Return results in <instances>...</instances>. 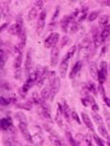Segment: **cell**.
I'll use <instances>...</instances> for the list:
<instances>
[{
    "instance_id": "obj_1",
    "label": "cell",
    "mask_w": 110,
    "mask_h": 146,
    "mask_svg": "<svg viewBox=\"0 0 110 146\" xmlns=\"http://www.w3.org/2000/svg\"><path fill=\"white\" fill-rule=\"evenodd\" d=\"M76 46H72L71 49L66 53V55L63 56L62 58V62L60 63V66H59V72H60V76L62 78H65L67 75V71H68V67H69V62L70 60L74 56V53H76Z\"/></svg>"
},
{
    "instance_id": "obj_2",
    "label": "cell",
    "mask_w": 110,
    "mask_h": 146,
    "mask_svg": "<svg viewBox=\"0 0 110 146\" xmlns=\"http://www.w3.org/2000/svg\"><path fill=\"white\" fill-rule=\"evenodd\" d=\"M21 63H22V50L18 47L15 49V60H14V75L15 79L18 80L21 75Z\"/></svg>"
},
{
    "instance_id": "obj_3",
    "label": "cell",
    "mask_w": 110,
    "mask_h": 146,
    "mask_svg": "<svg viewBox=\"0 0 110 146\" xmlns=\"http://www.w3.org/2000/svg\"><path fill=\"white\" fill-rule=\"evenodd\" d=\"M36 72V77H37V80H36V84L38 85L39 87H41L42 85L44 84V80L46 78H48V74H49V71H48V67L44 66L43 68H37L35 70Z\"/></svg>"
},
{
    "instance_id": "obj_4",
    "label": "cell",
    "mask_w": 110,
    "mask_h": 146,
    "mask_svg": "<svg viewBox=\"0 0 110 146\" xmlns=\"http://www.w3.org/2000/svg\"><path fill=\"white\" fill-rule=\"evenodd\" d=\"M59 37L60 35L58 32H51V33L44 39V45L46 48H53L56 46V44L59 41Z\"/></svg>"
},
{
    "instance_id": "obj_5",
    "label": "cell",
    "mask_w": 110,
    "mask_h": 146,
    "mask_svg": "<svg viewBox=\"0 0 110 146\" xmlns=\"http://www.w3.org/2000/svg\"><path fill=\"white\" fill-rule=\"evenodd\" d=\"M44 1H40V0L35 2L34 6L30 9L29 13H28V20L29 21L34 20V19L37 17V15L39 14V12H41L42 8L44 7Z\"/></svg>"
},
{
    "instance_id": "obj_6",
    "label": "cell",
    "mask_w": 110,
    "mask_h": 146,
    "mask_svg": "<svg viewBox=\"0 0 110 146\" xmlns=\"http://www.w3.org/2000/svg\"><path fill=\"white\" fill-rule=\"evenodd\" d=\"M58 108H59L60 111L62 112L65 119H66L67 121H70V118H71V116H72V111H71V109H70V107L68 106L66 101L62 100V103H60V102L58 103Z\"/></svg>"
},
{
    "instance_id": "obj_7",
    "label": "cell",
    "mask_w": 110,
    "mask_h": 146,
    "mask_svg": "<svg viewBox=\"0 0 110 146\" xmlns=\"http://www.w3.org/2000/svg\"><path fill=\"white\" fill-rule=\"evenodd\" d=\"M18 129L21 131L23 137L25 138V140L28 141L29 143H32V135L31 133H29V129H28L27 124L26 123H18Z\"/></svg>"
},
{
    "instance_id": "obj_8",
    "label": "cell",
    "mask_w": 110,
    "mask_h": 146,
    "mask_svg": "<svg viewBox=\"0 0 110 146\" xmlns=\"http://www.w3.org/2000/svg\"><path fill=\"white\" fill-rule=\"evenodd\" d=\"M46 12L44 10L42 11L39 16L38 23H37V33L38 34H41L42 31L44 30V25H46Z\"/></svg>"
},
{
    "instance_id": "obj_9",
    "label": "cell",
    "mask_w": 110,
    "mask_h": 146,
    "mask_svg": "<svg viewBox=\"0 0 110 146\" xmlns=\"http://www.w3.org/2000/svg\"><path fill=\"white\" fill-rule=\"evenodd\" d=\"M58 58H59V48L57 46L51 48L50 52V64L51 66H56L58 62Z\"/></svg>"
},
{
    "instance_id": "obj_10",
    "label": "cell",
    "mask_w": 110,
    "mask_h": 146,
    "mask_svg": "<svg viewBox=\"0 0 110 146\" xmlns=\"http://www.w3.org/2000/svg\"><path fill=\"white\" fill-rule=\"evenodd\" d=\"M32 66H33V64H32L31 50H29L27 52L26 58H25V63H24V70L27 75H29L30 73L32 72Z\"/></svg>"
},
{
    "instance_id": "obj_11",
    "label": "cell",
    "mask_w": 110,
    "mask_h": 146,
    "mask_svg": "<svg viewBox=\"0 0 110 146\" xmlns=\"http://www.w3.org/2000/svg\"><path fill=\"white\" fill-rule=\"evenodd\" d=\"M64 118L65 117L63 116L62 112L60 111L59 108H57V111H56V115H55L56 123L58 124V126H59L60 128H62L63 129H65L66 131H68V128H67L66 124H65V122H64Z\"/></svg>"
},
{
    "instance_id": "obj_12",
    "label": "cell",
    "mask_w": 110,
    "mask_h": 146,
    "mask_svg": "<svg viewBox=\"0 0 110 146\" xmlns=\"http://www.w3.org/2000/svg\"><path fill=\"white\" fill-rule=\"evenodd\" d=\"M44 141V135H43V133H40V131H37L36 133H34V135H32V143H33L35 146H43Z\"/></svg>"
},
{
    "instance_id": "obj_13",
    "label": "cell",
    "mask_w": 110,
    "mask_h": 146,
    "mask_svg": "<svg viewBox=\"0 0 110 146\" xmlns=\"http://www.w3.org/2000/svg\"><path fill=\"white\" fill-rule=\"evenodd\" d=\"M22 30H23L22 25L18 23H14V25H12L11 27H9V32H10L12 35H20Z\"/></svg>"
},
{
    "instance_id": "obj_14",
    "label": "cell",
    "mask_w": 110,
    "mask_h": 146,
    "mask_svg": "<svg viewBox=\"0 0 110 146\" xmlns=\"http://www.w3.org/2000/svg\"><path fill=\"white\" fill-rule=\"evenodd\" d=\"M81 118H82V121H83V123L85 124V126L87 127L91 131H94V129H94V124L91 118L88 116V114H86L85 112H82L81 113Z\"/></svg>"
},
{
    "instance_id": "obj_15",
    "label": "cell",
    "mask_w": 110,
    "mask_h": 146,
    "mask_svg": "<svg viewBox=\"0 0 110 146\" xmlns=\"http://www.w3.org/2000/svg\"><path fill=\"white\" fill-rule=\"evenodd\" d=\"M81 67H82V62H76V64L72 66L71 72H70V78H71V79L76 78V76L78 74V72L80 71Z\"/></svg>"
},
{
    "instance_id": "obj_16",
    "label": "cell",
    "mask_w": 110,
    "mask_h": 146,
    "mask_svg": "<svg viewBox=\"0 0 110 146\" xmlns=\"http://www.w3.org/2000/svg\"><path fill=\"white\" fill-rule=\"evenodd\" d=\"M50 95H51V84L48 83V86L44 87L43 89V91H42L41 98H42V100L44 101V100H48V98H50Z\"/></svg>"
},
{
    "instance_id": "obj_17",
    "label": "cell",
    "mask_w": 110,
    "mask_h": 146,
    "mask_svg": "<svg viewBox=\"0 0 110 146\" xmlns=\"http://www.w3.org/2000/svg\"><path fill=\"white\" fill-rule=\"evenodd\" d=\"M49 139L54 146H63L62 140H61L59 138V136L54 133H51L49 135Z\"/></svg>"
},
{
    "instance_id": "obj_18",
    "label": "cell",
    "mask_w": 110,
    "mask_h": 146,
    "mask_svg": "<svg viewBox=\"0 0 110 146\" xmlns=\"http://www.w3.org/2000/svg\"><path fill=\"white\" fill-rule=\"evenodd\" d=\"M109 36H110V25H105V27L102 28V32H100V39H102V42L105 41Z\"/></svg>"
},
{
    "instance_id": "obj_19",
    "label": "cell",
    "mask_w": 110,
    "mask_h": 146,
    "mask_svg": "<svg viewBox=\"0 0 110 146\" xmlns=\"http://www.w3.org/2000/svg\"><path fill=\"white\" fill-rule=\"evenodd\" d=\"M10 127H12V120L9 117L1 119V129L3 131H7Z\"/></svg>"
},
{
    "instance_id": "obj_20",
    "label": "cell",
    "mask_w": 110,
    "mask_h": 146,
    "mask_svg": "<svg viewBox=\"0 0 110 146\" xmlns=\"http://www.w3.org/2000/svg\"><path fill=\"white\" fill-rule=\"evenodd\" d=\"M25 44H26V32H25V30L23 29L21 34L20 35V42H18V45L17 47H18L20 50H22Z\"/></svg>"
},
{
    "instance_id": "obj_21",
    "label": "cell",
    "mask_w": 110,
    "mask_h": 146,
    "mask_svg": "<svg viewBox=\"0 0 110 146\" xmlns=\"http://www.w3.org/2000/svg\"><path fill=\"white\" fill-rule=\"evenodd\" d=\"M66 136H67V139L69 141L70 144H71V146H80L79 141L76 140V138H74V136L72 135V133H70L69 131H66Z\"/></svg>"
},
{
    "instance_id": "obj_22",
    "label": "cell",
    "mask_w": 110,
    "mask_h": 146,
    "mask_svg": "<svg viewBox=\"0 0 110 146\" xmlns=\"http://www.w3.org/2000/svg\"><path fill=\"white\" fill-rule=\"evenodd\" d=\"M98 131H99L100 135H102V137L107 138V137L109 136V135H108V131H107V129H106V127L104 126V124H103V123L98 125Z\"/></svg>"
},
{
    "instance_id": "obj_23",
    "label": "cell",
    "mask_w": 110,
    "mask_h": 146,
    "mask_svg": "<svg viewBox=\"0 0 110 146\" xmlns=\"http://www.w3.org/2000/svg\"><path fill=\"white\" fill-rule=\"evenodd\" d=\"M89 67H90V73H91V75H92V77L95 80L96 79L98 80V73H99V69L97 68V65H96V63L92 62Z\"/></svg>"
},
{
    "instance_id": "obj_24",
    "label": "cell",
    "mask_w": 110,
    "mask_h": 146,
    "mask_svg": "<svg viewBox=\"0 0 110 146\" xmlns=\"http://www.w3.org/2000/svg\"><path fill=\"white\" fill-rule=\"evenodd\" d=\"M87 11H88L87 8H84L82 11L79 12L78 17H77V23H81L83 20H85L87 18Z\"/></svg>"
},
{
    "instance_id": "obj_25",
    "label": "cell",
    "mask_w": 110,
    "mask_h": 146,
    "mask_svg": "<svg viewBox=\"0 0 110 146\" xmlns=\"http://www.w3.org/2000/svg\"><path fill=\"white\" fill-rule=\"evenodd\" d=\"M106 76L107 74H105L102 71V70L99 69V73H98V81H99L100 85H102L105 82V80H106Z\"/></svg>"
},
{
    "instance_id": "obj_26",
    "label": "cell",
    "mask_w": 110,
    "mask_h": 146,
    "mask_svg": "<svg viewBox=\"0 0 110 146\" xmlns=\"http://www.w3.org/2000/svg\"><path fill=\"white\" fill-rule=\"evenodd\" d=\"M84 140H85L87 146H94V144H93L94 137L90 133H87V135H85V136H84Z\"/></svg>"
},
{
    "instance_id": "obj_27",
    "label": "cell",
    "mask_w": 110,
    "mask_h": 146,
    "mask_svg": "<svg viewBox=\"0 0 110 146\" xmlns=\"http://www.w3.org/2000/svg\"><path fill=\"white\" fill-rule=\"evenodd\" d=\"M6 60H7V53L1 49V62H0V68L1 69H3L4 66H5Z\"/></svg>"
},
{
    "instance_id": "obj_28",
    "label": "cell",
    "mask_w": 110,
    "mask_h": 146,
    "mask_svg": "<svg viewBox=\"0 0 110 146\" xmlns=\"http://www.w3.org/2000/svg\"><path fill=\"white\" fill-rule=\"evenodd\" d=\"M98 17H99V11H93L88 15L87 19H88L89 22H94Z\"/></svg>"
},
{
    "instance_id": "obj_29",
    "label": "cell",
    "mask_w": 110,
    "mask_h": 146,
    "mask_svg": "<svg viewBox=\"0 0 110 146\" xmlns=\"http://www.w3.org/2000/svg\"><path fill=\"white\" fill-rule=\"evenodd\" d=\"M93 118H94V121H95V123L97 124V125H100V124L103 123V122H102V116L98 114L97 112H93Z\"/></svg>"
},
{
    "instance_id": "obj_30",
    "label": "cell",
    "mask_w": 110,
    "mask_h": 146,
    "mask_svg": "<svg viewBox=\"0 0 110 146\" xmlns=\"http://www.w3.org/2000/svg\"><path fill=\"white\" fill-rule=\"evenodd\" d=\"M109 22V16L107 15H102V17L100 18V25H106Z\"/></svg>"
},
{
    "instance_id": "obj_31",
    "label": "cell",
    "mask_w": 110,
    "mask_h": 146,
    "mask_svg": "<svg viewBox=\"0 0 110 146\" xmlns=\"http://www.w3.org/2000/svg\"><path fill=\"white\" fill-rule=\"evenodd\" d=\"M93 137H94V140H95V142H96V144H97V146H104L102 139V138H100L99 136L96 135V133H94Z\"/></svg>"
},
{
    "instance_id": "obj_32",
    "label": "cell",
    "mask_w": 110,
    "mask_h": 146,
    "mask_svg": "<svg viewBox=\"0 0 110 146\" xmlns=\"http://www.w3.org/2000/svg\"><path fill=\"white\" fill-rule=\"evenodd\" d=\"M100 70H102V71L103 73H105V74H107V72H108V64H107L106 62H100Z\"/></svg>"
},
{
    "instance_id": "obj_33",
    "label": "cell",
    "mask_w": 110,
    "mask_h": 146,
    "mask_svg": "<svg viewBox=\"0 0 110 146\" xmlns=\"http://www.w3.org/2000/svg\"><path fill=\"white\" fill-rule=\"evenodd\" d=\"M87 90L89 92H91V93H93V94H95V95H97V90H96L95 84L92 83V82H90V83L87 85Z\"/></svg>"
},
{
    "instance_id": "obj_34",
    "label": "cell",
    "mask_w": 110,
    "mask_h": 146,
    "mask_svg": "<svg viewBox=\"0 0 110 146\" xmlns=\"http://www.w3.org/2000/svg\"><path fill=\"white\" fill-rule=\"evenodd\" d=\"M18 106L20 108H24V109H27L29 110L30 108H31V103L27 102V103H20V104H18Z\"/></svg>"
},
{
    "instance_id": "obj_35",
    "label": "cell",
    "mask_w": 110,
    "mask_h": 146,
    "mask_svg": "<svg viewBox=\"0 0 110 146\" xmlns=\"http://www.w3.org/2000/svg\"><path fill=\"white\" fill-rule=\"evenodd\" d=\"M17 118H18L20 123H26V118L22 113H18L17 114Z\"/></svg>"
},
{
    "instance_id": "obj_36",
    "label": "cell",
    "mask_w": 110,
    "mask_h": 146,
    "mask_svg": "<svg viewBox=\"0 0 110 146\" xmlns=\"http://www.w3.org/2000/svg\"><path fill=\"white\" fill-rule=\"evenodd\" d=\"M59 11H60V7H57V9H56L55 12H54V14H53L52 19H51V22H52V23L55 21V19L58 18V16H59Z\"/></svg>"
},
{
    "instance_id": "obj_37",
    "label": "cell",
    "mask_w": 110,
    "mask_h": 146,
    "mask_svg": "<svg viewBox=\"0 0 110 146\" xmlns=\"http://www.w3.org/2000/svg\"><path fill=\"white\" fill-rule=\"evenodd\" d=\"M72 118H74L78 124H80V119H79V116L77 115V113L76 111H72Z\"/></svg>"
},
{
    "instance_id": "obj_38",
    "label": "cell",
    "mask_w": 110,
    "mask_h": 146,
    "mask_svg": "<svg viewBox=\"0 0 110 146\" xmlns=\"http://www.w3.org/2000/svg\"><path fill=\"white\" fill-rule=\"evenodd\" d=\"M10 102H11L10 100H7V98H2V96H1V105H7V104H9Z\"/></svg>"
},
{
    "instance_id": "obj_39",
    "label": "cell",
    "mask_w": 110,
    "mask_h": 146,
    "mask_svg": "<svg viewBox=\"0 0 110 146\" xmlns=\"http://www.w3.org/2000/svg\"><path fill=\"white\" fill-rule=\"evenodd\" d=\"M102 98H103V101L105 102V104L107 105L108 107H110V98H107L106 96H102Z\"/></svg>"
},
{
    "instance_id": "obj_40",
    "label": "cell",
    "mask_w": 110,
    "mask_h": 146,
    "mask_svg": "<svg viewBox=\"0 0 110 146\" xmlns=\"http://www.w3.org/2000/svg\"><path fill=\"white\" fill-rule=\"evenodd\" d=\"M92 110H93V112H97L100 110V108H99V105L97 104V102L96 103H94V104L92 105Z\"/></svg>"
},
{
    "instance_id": "obj_41",
    "label": "cell",
    "mask_w": 110,
    "mask_h": 146,
    "mask_svg": "<svg viewBox=\"0 0 110 146\" xmlns=\"http://www.w3.org/2000/svg\"><path fill=\"white\" fill-rule=\"evenodd\" d=\"M102 6H110V1H100Z\"/></svg>"
},
{
    "instance_id": "obj_42",
    "label": "cell",
    "mask_w": 110,
    "mask_h": 146,
    "mask_svg": "<svg viewBox=\"0 0 110 146\" xmlns=\"http://www.w3.org/2000/svg\"><path fill=\"white\" fill-rule=\"evenodd\" d=\"M106 123H107V127H108V129H110V118H109V116H106Z\"/></svg>"
},
{
    "instance_id": "obj_43",
    "label": "cell",
    "mask_w": 110,
    "mask_h": 146,
    "mask_svg": "<svg viewBox=\"0 0 110 146\" xmlns=\"http://www.w3.org/2000/svg\"><path fill=\"white\" fill-rule=\"evenodd\" d=\"M106 139H107V146H110V136H108Z\"/></svg>"
}]
</instances>
